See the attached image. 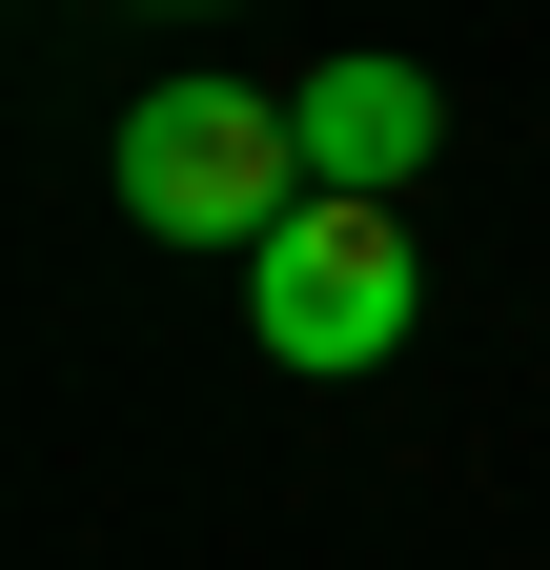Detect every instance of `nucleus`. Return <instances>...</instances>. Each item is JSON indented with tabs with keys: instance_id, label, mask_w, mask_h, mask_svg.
<instances>
[{
	"instance_id": "nucleus-1",
	"label": "nucleus",
	"mask_w": 550,
	"mask_h": 570,
	"mask_svg": "<svg viewBox=\"0 0 550 570\" xmlns=\"http://www.w3.org/2000/svg\"><path fill=\"white\" fill-rule=\"evenodd\" d=\"M306 204V142L265 82H144L122 102V225L144 245H265Z\"/></svg>"
},
{
	"instance_id": "nucleus-2",
	"label": "nucleus",
	"mask_w": 550,
	"mask_h": 570,
	"mask_svg": "<svg viewBox=\"0 0 550 570\" xmlns=\"http://www.w3.org/2000/svg\"><path fill=\"white\" fill-rule=\"evenodd\" d=\"M407 306H429V265H407V225L387 204H286V225L245 245V326H265V367H306V387H347V367H387L407 346Z\"/></svg>"
},
{
	"instance_id": "nucleus-3",
	"label": "nucleus",
	"mask_w": 550,
	"mask_h": 570,
	"mask_svg": "<svg viewBox=\"0 0 550 570\" xmlns=\"http://www.w3.org/2000/svg\"><path fill=\"white\" fill-rule=\"evenodd\" d=\"M286 142H306L326 204H407V164H449V102H429V61L347 41V61H306V82H286Z\"/></svg>"
}]
</instances>
